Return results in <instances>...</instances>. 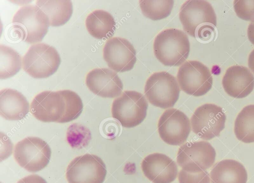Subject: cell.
Returning a JSON list of instances; mask_svg holds the SVG:
<instances>
[{
    "label": "cell",
    "instance_id": "obj_31",
    "mask_svg": "<svg viewBox=\"0 0 254 183\" xmlns=\"http://www.w3.org/2000/svg\"><path fill=\"white\" fill-rule=\"evenodd\" d=\"M248 66L249 68L254 73V49L250 53L248 58Z\"/></svg>",
    "mask_w": 254,
    "mask_h": 183
},
{
    "label": "cell",
    "instance_id": "obj_8",
    "mask_svg": "<svg viewBox=\"0 0 254 183\" xmlns=\"http://www.w3.org/2000/svg\"><path fill=\"white\" fill-rule=\"evenodd\" d=\"M177 80L180 88L195 96L206 94L211 89L213 79L209 69L197 60H189L179 68Z\"/></svg>",
    "mask_w": 254,
    "mask_h": 183
},
{
    "label": "cell",
    "instance_id": "obj_14",
    "mask_svg": "<svg viewBox=\"0 0 254 183\" xmlns=\"http://www.w3.org/2000/svg\"><path fill=\"white\" fill-rule=\"evenodd\" d=\"M30 109L32 115L40 121L58 123L65 113V102L60 91H46L36 95Z\"/></svg>",
    "mask_w": 254,
    "mask_h": 183
},
{
    "label": "cell",
    "instance_id": "obj_16",
    "mask_svg": "<svg viewBox=\"0 0 254 183\" xmlns=\"http://www.w3.org/2000/svg\"><path fill=\"white\" fill-rule=\"evenodd\" d=\"M141 169L145 176L153 183H171L177 178V164L169 156L154 153L142 160Z\"/></svg>",
    "mask_w": 254,
    "mask_h": 183
},
{
    "label": "cell",
    "instance_id": "obj_19",
    "mask_svg": "<svg viewBox=\"0 0 254 183\" xmlns=\"http://www.w3.org/2000/svg\"><path fill=\"white\" fill-rule=\"evenodd\" d=\"M211 183H246L248 174L244 166L233 159L217 163L210 172Z\"/></svg>",
    "mask_w": 254,
    "mask_h": 183
},
{
    "label": "cell",
    "instance_id": "obj_5",
    "mask_svg": "<svg viewBox=\"0 0 254 183\" xmlns=\"http://www.w3.org/2000/svg\"><path fill=\"white\" fill-rule=\"evenodd\" d=\"M147 108L148 103L142 93L134 91H126L113 101L112 115L123 127L130 128L138 125L144 120Z\"/></svg>",
    "mask_w": 254,
    "mask_h": 183
},
{
    "label": "cell",
    "instance_id": "obj_24",
    "mask_svg": "<svg viewBox=\"0 0 254 183\" xmlns=\"http://www.w3.org/2000/svg\"><path fill=\"white\" fill-rule=\"evenodd\" d=\"M174 1L167 0L139 1V6L143 14L154 20H159L168 17L171 13Z\"/></svg>",
    "mask_w": 254,
    "mask_h": 183
},
{
    "label": "cell",
    "instance_id": "obj_3",
    "mask_svg": "<svg viewBox=\"0 0 254 183\" xmlns=\"http://www.w3.org/2000/svg\"><path fill=\"white\" fill-rule=\"evenodd\" d=\"M12 25L22 40L30 44L41 41L50 26L46 15L33 5L21 7L14 15Z\"/></svg>",
    "mask_w": 254,
    "mask_h": 183
},
{
    "label": "cell",
    "instance_id": "obj_4",
    "mask_svg": "<svg viewBox=\"0 0 254 183\" xmlns=\"http://www.w3.org/2000/svg\"><path fill=\"white\" fill-rule=\"evenodd\" d=\"M61 57L53 46L45 43L32 45L22 59L23 70L34 78H46L55 73Z\"/></svg>",
    "mask_w": 254,
    "mask_h": 183
},
{
    "label": "cell",
    "instance_id": "obj_1",
    "mask_svg": "<svg viewBox=\"0 0 254 183\" xmlns=\"http://www.w3.org/2000/svg\"><path fill=\"white\" fill-rule=\"evenodd\" d=\"M179 18L187 34L201 39L210 37L217 24L214 10L206 0H187L180 8Z\"/></svg>",
    "mask_w": 254,
    "mask_h": 183
},
{
    "label": "cell",
    "instance_id": "obj_17",
    "mask_svg": "<svg viewBox=\"0 0 254 183\" xmlns=\"http://www.w3.org/2000/svg\"><path fill=\"white\" fill-rule=\"evenodd\" d=\"M222 86L230 96L242 98L254 89V76L247 67L234 65L228 68L222 79Z\"/></svg>",
    "mask_w": 254,
    "mask_h": 183
},
{
    "label": "cell",
    "instance_id": "obj_28",
    "mask_svg": "<svg viewBox=\"0 0 254 183\" xmlns=\"http://www.w3.org/2000/svg\"><path fill=\"white\" fill-rule=\"evenodd\" d=\"M0 160L6 159L12 152L13 144L7 136L2 132L0 133Z\"/></svg>",
    "mask_w": 254,
    "mask_h": 183
},
{
    "label": "cell",
    "instance_id": "obj_29",
    "mask_svg": "<svg viewBox=\"0 0 254 183\" xmlns=\"http://www.w3.org/2000/svg\"><path fill=\"white\" fill-rule=\"evenodd\" d=\"M17 183H47L46 181L41 177L37 175H31L26 176Z\"/></svg>",
    "mask_w": 254,
    "mask_h": 183
},
{
    "label": "cell",
    "instance_id": "obj_7",
    "mask_svg": "<svg viewBox=\"0 0 254 183\" xmlns=\"http://www.w3.org/2000/svg\"><path fill=\"white\" fill-rule=\"evenodd\" d=\"M14 157L17 163L30 172H37L49 163L51 150L48 144L38 137H29L16 143Z\"/></svg>",
    "mask_w": 254,
    "mask_h": 183
},
{
    "label": "cell",
    "instance_id": "obj_30",
    "mask_svg": "<svg viewBox=\"0 0 254 183\" xmlns=\"http://www.w3.org/2000/svg\"><path fill=\"white\" fill-rule=\"evenodd\" d=\"M248 37L250 41L254 45V22H251L248 28Z\"/></svg>",
    "mask_w": 254,
    "mask_h": 183
},
{
    "label": "cell",
    "instance_id": "obj_6",
    "mask_svg": "<svg viewBox=\"0 0 254 183\" xmlns=\"http://www.w3.org/2000/svg\"><path fill=\"white\" fill-rule=\"evenodd\" d=\"M180 92L177 80L165 71L152 74L144 87V93L149 102L163 109L174 106L178 100Z\"/></svg>",
    "mask_w": 254,
    "mask_h": 183
},
{
    "label": "cell",
    "instance_id": "obj_10",
    "mask_svg": "<svg viewBox=\"0 0 254 183\" xmlns=\"http://www.w3.org/2000/svg\"><path fill=\"white\" fill-rule=\"evenodd\" d=\"M226 119L221 107L206 103L197 107L192 115L191 129L200 138L210 140L219 136L225 128Z\"/></svg>",
    "mask_w": 254,
    "mask_h": 183
},
{
    "label": "cell",
    "instance_id": "obj_12",
    "mask_svg": "<svg viewBox=\"0 0 254 183\" xmlns=\"http://www.w3.org/2000/svg\"><path fill=\"white\" fill-rule=\"evenodd\" d=\"M190 121L182 111L176 108L165 110L158 123L161 139L172 145H180L187 140L190 132Z\"/></svg>",
    "mask_w": 254,
    "mask_h": 183
},
{
    "label": "cell",
    "instance_id": "obj_26",
    "mask_svg": "<svg viewBox=\"0 0 254 183\" xmlns=\"http://www.w3.org/2000/svg\"><path fill=\"white\" fill-rule=\"evenodd\" d=\"M234 8L241 19L254 22V0H234Z\"/></svg>",
    "mask_w": 254,
    "mask_h": 183
},
{
    "label": "cell",
    "instance_id": "obj_27",
    "mask_svg": "<svg viewBox=\"0 0 254 183\" xmlns=\"http://www.w3.org/2000/svg\"><path fill=\"white\" fill-rule=\"evenodd\" d=\"M179 183H210V178L206 171L192 173L182 169L178 176Z\"/></svg>",
    "mask_w": 254,
    "mask_h": 183
},
{
    "label": "cell",
    "instance_id": "obj_21",
    "mask_svg": "<svg viewBox=\"0 0 254 183\" xmlns=\"http://www.w3.org/2000/svg\"><path fill=\"white\" fill-rule=\"evenodd\" d=\"M36 6L48 18L50 26L57 27L64 25L70 19L73 11L70 0H37Z\"/></svg>",
    "mask_w": 254,
    "mask_h": 183
},
{
    "label": "cell",
    "instance_id": "obj_25",
    "mask_svg": "<svg viewBox=\"0 0 254 183\" xmlns=\"http://www.w3.org/2000/svg\"><path fill=\"white\" fill-rule=\"evenodd\" d=\"M60 92L65 100V111L58 123H67L79 116L83 110V103L80 96L75 92L68 90Z\"/></svg>",
    "mask_w": 254,
    "mask_h": 183
},
{
    "label": "cell",
    "instance_id": "obj_20",
    "mask_svg": "<svg viewBox=\"0 0 254 183\" xmlns=\"http://www.w3.org/2000/svg\"><path fill=\"white\" fill-rule=\"evenodd\" d=\"M85 25L89 34L97 39L111 37L116 29L113 16L102 9H97L90 13L86 17Z\"/></svg>",
    "mask_w": 254,
    "mask_h": 183
},
{
    "label": "cell",
    "instance_id": "obj_23",
    "mask_svg": "<svg viewBox=\"0 0 254 183\" xmlns=\"http://www.w3.org/2000/svg\"><path fill=\"white\" fill-rule=\"evenodd\" d=\"M21 57L15 50L0 45V79H6L15 75L21 67Z\"/></svg>",
    "mask_w": 254,
    "mask_h": 183
},
{
    "label": "cell",
    "instance_id": "obj_13",
    "mask_svg": "<svg viewBox=\"0 0 254 183\" xmlns=\"http://www.w3.org/2000/svg\"><path fill=\"white\" fill-rule=\"evenodd\" d=\"M103 52L108 67L117 72L131 70L136 61V51L133 45L125 38L113 37L109 39Z\"/></svg>",
    "mask_w": 254,
    "mask_h": 183
},
{
    "label": "cell",
    "instance_id": "obj_2",
    "mask_svg": "<svg viewBox=\"0 0 254 183\" xmlns=\"http://www.w3.org/2000/svg\"><path fill=\"white\" fill-rule=\"evenodd\" d=\"M153 51L156 58L165 66L182 65L190 51L189 38L185 32L179 29H165L155 37Z\"/></svg>",
    "mask_w": 254,
    "mask_h": 183
},
{
    "label": "cell",
    "instance_id": "obj_15",
    "mask_svg": "<svg viewBox=\"0 0 254 183\" xmlns=\"http://www.w3.org/2000/svg\"><path fill=\"white\" fill-rule=\"evenodd\" d=\"M86 84L93 93L105 98L120 95L123 89L122 82L118 74L111 69L95 68L86 77Z\"/></svg>",
    "mask_w": 254,
    "mask_h": 183
},
{
    "label": "cell",
    "instance_id": "obj_9",
    "mask_svg": "<svg viewBox=\"0 0 254 183\" xmlns=\"http://www.w3.org/2000/svg\"><path fill=\"white\" fill-rule=\"evenodd\" d=\"M215 156V150L208 142H188L179 148L177 162L184 171L195 173L210 168Z\"/></svg>",
    "mask_w": 254,
    "mask_h": 183
},
{
    "label": "cell",
    "instance_id": "obj_22",
    "mask_svg": "<svg viewBox=\"0 0 254 183\" xmlns=\"http://www.w3.org/2000/svg\"><path fill=\"white\" fill-rule=\"evenodd\" d=\"M234 133L239 140L254 142V104L245 106L239 113L235 121Z\"/></svg>",
    "mask_w": 254,
    "mask_h": 183
},
{
    "label": "cell",
    "instance_id": "obj_11",
    "mask_svg": "<svg viewBox=\"0 0 254 183\" xmlns=\"http://www.w3.org/2000/svg\"><path fill=\"white\" fill-rule=\"evenodd\" d=\"M106 173V165L99 156L85 154L68 164L66 178L68 183H103Z\"/></svg>",
    "mask_w": 254,
    "mask_h": 183
},
{
    "label": "cell",
    "instance_id": "obj_18",
    "mask_svg": "<svg viewBox=\"0 0 254 183\" xmlns=\"http://www.w3.org/2000/svg\"><path fill=\"white\" fill-rule=\"evenodd\" d=\"M29 111V103L21 92L11 89L0 91V113L2 117L7 120H20Z\"/></svg>",
    "mask_w": 254,
    "mask_h": 183
}]
</instances>
